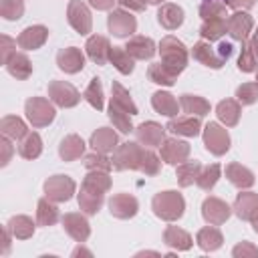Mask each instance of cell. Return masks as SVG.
Returning <instances> with one entry per match:
<instances>
[{"mask_svg":"<svg viewBox=\"0 0 258 258\" xmlns=\"http://www.w3.org/2000/svg\"><path fill=\"white\" fill-rule=\"evenodd\" d=\"M206 129H208V133H206V143H208V149H212L214 153H218V147H216V145H220V151L228 149V135H226V133H222L218 125L210 123Z\"/></svg>","mask_w":258,"mask_h":258,"instance_id":"cell-1","label":"cell"},{"mask_svg":"<svg viewBox=\"0 0 258 258\" xmlns=\"http://www.w3.org/2000/svg\"><path fill=\"white\" fill-rule=\"evenodd\" d=\"M58 62H60V69L73 73V71H79L83 67V56L77 50H64L58 54Z\"/></svg>","mask_w":258,"mask_h":258,"instance_id":"cell-2","label":"cell"},{"mask_svg":"<svg viewBox=\"0 0 258 258\" xmlns=\"http://www.w3.org/2000/svg\"><path fill=\"white\" fill-rule=\"evenodd\" d=\"M87 48H89V54H91L93 60L105 62V54H107V40L105 38H101V36L91 38L89 44H87Z\"/></svg>","mask_w":258,"mask_h":258,"instance_id":"cell-3","label":"cell"},{"mask_svg":"<svg viewBox=\"0 0 258 258\" xmlns=\"http://www.w3.org/2000/svg\"><path fill=\"white\" fill-rule=\"evenodd\" d=\"M127 48H129L131 52H135L137 56H141V58H149V56L153 54V42H151L149 38H137V40H133Z\"/></svg>","mask_w":258,"mask_h":258,"instance_id":"cell-4","label":"cell"},{"mask_svg":"<svg viewBox=\"0 0 258 258\" xmlns=\"http://www.w3.org/2000/svg\"><path fill=\"white\" fill-rule=\"evenodd\" d=\"M169 129L175 133H185V135H196L198 133V121H171Z\"/></svg>","mask_w":258,"mask_h":258,"instance_id":"cell-5","label":"cell"},{"mask_svg":"<svg viewBox=\"0 0 258 258\" xmlns=\"http://www.w3.org/2000/svg\"><path fill=\"white\" fill-rule=\"evenodd\" d=\"M87 99L91 101V105H93V107H97V109H101V107H103V99H101V85H99V79H93V85H91V89L87 91Z\"/></svg>","mask_w":258,"mask_h":258,"instance_id":"cell-6","label":"cell"},{"mask_svg":"<svg viewBox=\"0 0 258 258\" xmlns=\"http://www.w3.org/2000/svg\"><path fill=\"white\" fill-rule=\"evenodd\" d=\"M115 143V135L113 133H105V131H99V133H95L93 135V145L97 147H101V149H107V147H111Z\"/></svg>","mask_w":258,"mask_h":258,"instance_id":"cell-7","label":"cell"},{"mask_svg":"<svg viewBox=\"0 0 258 258\" xmlns=\"http://www.w3.org/2000/svg\"><path fill=\"white\" fill-rule=\"evenodd\" d=\"M111 58H115L117 60V69L121 71V73H131V69H133V62L129 60H125V56H123V52H119V50H115L113 54H111Z\"/></svg>","mask_w":258,"mask_h":258,"instance_id":"cell-8","label":"cell"},{"mask_svg":"<svg viewBox=\"0 0 258 258\" xmlns=\"http://www.w3.org/2000/svg\"><path fill=\"white\" fill-rule=\"evenodd\" d=\"M250 89H252V87H248V85H246V87H240V89H238V97L246 95V97H244V103H252V101L256 99V97H254V95L250 93Z\"/></svg>","mask_w":258,"mask_h":258,"instance_id":"cell-9","label":"cell"}]
</instances>
